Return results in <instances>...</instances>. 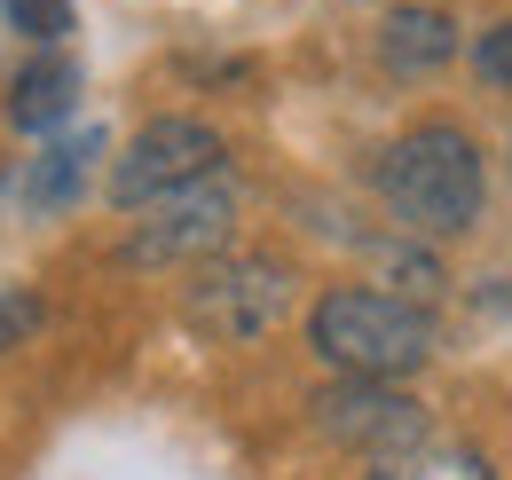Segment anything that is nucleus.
Listing matches in <instances>:
<instances>
[{"label": "nucleus", "instance_id": "ddd939ff", "mask_svg": "<svg viewBox=\"0 0 512 480\" xmlns=\"http://www.w3.org/2000/svg\"><path fill=\"white\" fill-rule=\"evenodd\" d=\"M473 71H481L489 87H512V24H489V32L473 40Z\"/></svg>", "mask_w": 512, "mask_h": 480}, {"label": "nucleus", "instance_id": "6e6552de", "mask_svg": "<svg viewBox=\"0 0 512 480\" xmlns=\"http://www.w3.org/2000/svg\"><path fill=\"white\" fill-rule=\"evenodd\" d=\"M71 103H79V63L64 48H40V56L16 71V87H8V119L24 126V134H48V126L71 119Z\"/></svg>", "mask_w": 512, "mask_h": 480}, {"label": "nucleus", "instance_id": "7ed1b4c3", "mask_svg": "<svg viewBox=\"0 0 512 480\" xmlns=\"http://www.w3.org/2000/svg\"><path fill=\"white\" fill-rule=\"evenodd\" d=\"M284 307H292V268L284 260H260V252H213L197 268V284L182 292V315H190L205 339H229V347L260 339Z\"/></svg>", "mask_w": 512, "mask_h": 480}, {"label": "nucleus", "instance_id": "20e7f679", "mask_svg": "<svg viewBox=\"0 0 512 480\" xmlns=\"http://www.w3.org/2000/svg\"><path fill=\"white\" fill-rule=\"evenodd\" d=\"M213 174H221V134L205 119H150L127 142V158L111 166V197L134 213V205H158V197L197 189Z\"/></svg>", "mask_w": 512, "mask_h": 480}, {"label": "nucleus", "instance_id": "423d86ee", "mask_svg": "<svg viewBox=\"0 0 512 480\" xmlns=\"http://www.w3.org/2000/svg\"><path fill=\"white\" fill-rule=\"evenodd\" d=\"M229 221H237L229 181L174 189V197L142 205V229L127 237V260H213V252L229 244Z\"/></svg>", "mask_w": 512, "mask_h": 480}, {"label": "nucleus", "instance_id": "9b49d317", "mask_svg": "<svg viewBox=\"0 0 512 480\" xmlns=\"http://www.w3.org/2000/svg\"><path fill=\"white\" fill-rule=\"evenodd\" d=\"M0 16H8L24 40H40V48H56L71 32V0H0Z\"/></svg>", "mask_w": 512, "mask_h": 480}, {"label": "nucleus", "instance_id": "f257e3e1", "mask_svg": "<svg viewBox=\"0 0 512 480\" xmlns=\"http://www.w3.org/2000/svg\"><path fill=\"white\" fill-rule=\"evenodd\" d=\"M379 197L410 237H457V229H473L481 197H489L481 142L465 126H442V119L410 126L402 142H386V158H379Z\"/></svg>", "mask_w": 512, "mask_h": 480}, {"label": "nucleus", "instance_id": "39448f33", "mask_svg": "<svg viewBox=\"0 0 512 480\" xmlns=\"http://www.w3.org/2000/svg\"><path fill=\"white\" fill-rule=\"evenodd\" d=\"M308 410H316V433L339 441V449L402 457V449L426 441V410H418L410 394H394L386 378H339V386H323Z\"/></svg>", "mask_w": 512, "mask_h": 480}, {"label": "nucleus", "instance_id": "0eeeda50", "mask_svg": "<svg viewBox=\"0 0 512 480\" xmlns=\"http://www.w3.org/2000/svg\"><path fill=\"white\" fill-rule=\"evenodd\" d=\"M95 158H103V126H79V134H56L24 181H16V197H24V213H71L79 197H87V181H95Z\"/></svg>", "mask_w": 512, "mask_h": 480}, {"label": "nucleus", "instance_id": "9d476101", "mask_svg": "<svg viewBox=\"0 0 512 480\" xmlns=\"http://www.w3.org/2000/svg\"><path fill=\"white\" fill-rule=\"evenodd\" d=\"M371 480H497L481 449H449V441H418L402 457H386Z\"/></svg>", "mask_w": 512, "mask_h": 480}, {"label": "nucleus", "instance_id": "1a4fd4ad", "mask_svg": "<svg viewBox=\"0 0 512 480\" xmlns=\"http://www.w3.org/2000/svg\"><path fill=\"white\" fill-rule=\"evenodd\" d=\"M379 56L394 79H426V71H442L457 56V24H449L442 8H394L379 32Z\"/></svg>", "mask_w": 512, "mask_h": 480}, {"label": "nucleus", "instance_id": "f8f14e48", "mask_svg": "<svg viewBox=\"0 0 512 480\" xmlns=\"http://www.w3.org/2000/svg\"><path fill=\"white\" fill-rule=\"evenodd\" d=\"M32 331H40V300H32L24 284H0V355H8V347H24Z\"/></svg>", "mask_w": 512, "mask_h": 480}, {"label": "nucleus", "instance_id": "f03ea898", "mask_svg": "<svg viewBox=\"0 0 512 480\" xmlns=\"http://www.w3.org/2000/svg\"><path fill=\"white\" fill-rule=\"evenodd\" d=\"M308 339L339 378H402L434 355V315L402 292H371V284H339L323 292L308 315Z\"/></svg>", "mask_w": 512, "mask_h": 480}]
</instances>
